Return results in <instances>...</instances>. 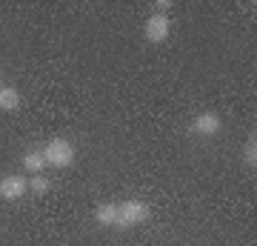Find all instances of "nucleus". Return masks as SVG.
Here are the masks:
<instances>
[{"mask_svg": "<svg viewBox=\"0 0 257 246\" xmlns=\"http://www.w3.org/2000/svg\"><path fill=\"white\" fill-rule=\"evenodd\" d=\"M149 220V206L146 201L140 198H132V201H123L117 203V229H132V226H140Z\"/></svg>", "mask_w": 257, "mask_h": 246, "instance_id": "obj_1", "label": "nucleus"}, {"mask_svg": "<svg viewBox=\"0 0 257 246\" xmlns=\"http://www.w3.org/2000/svg\"><path fill=\"white\" fill-rule=\"evenodd\" d=\"M94 220H97L100 226H114V223H117V203H103V206H97Z\"/></svg>", "mask_w": 257, "mask_h": 246, "instance_id": "obj_8", "label": "nucleus"}, {"mask_svg": "<svg viewBox=\"0 0 257 246\" xmlns=\"http://www.w3.org/2000/svg\"><path fill=\"white\" fill-rule=\"evenodd\" d=\"M29 192V181L23 175H6L0 178V198L3 201H20Z\"/></svg>", "mask_w": 257, "mask_h": 246, "instance_id": "obj_3", "label": "nucleus"}, {"mask_svg": "<svg viewBox=\"0 0 257 246\" xmlns=\"http://www.w3.org/2000/svg\"><path fill=\"white\" fill-rule=\"evenodd\" d=\"M192 129L197 132V135H203V137H211V135H217V132H220V118H217L214 112H203V115L194 118Z\"/></svg>", "mask_w": 257, "mask_h": 246, "instance_id": "obj_5", "label": "nucleus"}, {"mask_svg": "<svg viewBox=\"0 0 257 246\" xmlns=\"http://www.w3.org/2000/svg\"><path fill=\"white\" fill-rule=\"evenodd\" d=\"M243 163L251 166V169L257 166V137H254V132L246 137V146H243Z\"/></svg>", "mask_w": 257, "mask_h": 246, "instance_id": "obj_9", "label": "nucleus"}, {"mask_svg": "<svg viewBox=\"0 0 257 246\" xmlns=\"http://www.w3.org/2000/svg\"><path fill=\"white\" fill-rule=\"evenodd\" d=\"M23 169H26L29 175H43V169H46L43 149H29L26 155H23Z\"/></svg>", "mask_w": 257, "mask_h": 246, "instance_id": "obj_6", "label": "nucleus"}, {"mask_svg": "<svg viewBox=\"0 0 257 246\" xmlns=\"http://www.w3.org/2000/svg\"><path fill=\"white\" fill-rule=\"evenodd\" d=\"M169 32H172V23H169V18L166 15H149L146 20V40H152V43H163L166 37H169Z\"/></svg>", "mask_w": 257, "mask_h": 246, "instance_id": "obj_4", "label": "nucleus"}, {"mask_svg": "<svg viewBox=\"0 0 257 246\" xmlns=\"http://www.w3.org/2000/svg\"><path fill=\"white\" fill-rule=\"evenodd\" d=\"M20 106V92L15 86H0V109L15 112Z\"/></svg>", "mask_w": 257, "mask_h": 246, "instance_id": "obj_7", "label": "nucleus"}, {"mask_svg": "<svg viewBox=\"0 0 257 246\" xmlns=\"http://www.w3.org/2000/svg\"><path fill=\"white\" fill-rule=\"evenodd\" d=\"M43 157H46V166L66 169V166L74 163V146L69 143L66 137H52V140L43 146Z\"/></svg>", "mask_w": 257, "mask_h": 246, "instance_id": "obj_2", "label": "nucleus"}, {"mask_svg": "<svg viewBox=\"0 0 257 246\" xmlns=\"http://www.w3.org/2000/svg\"><path fill=\"white\" fill-rule=\"evenodd\" d=\"M0 86H3V74H0Z\"/></svg>", "mask_w": 257, "mask_h": 246, "instance_id": "obj_11", "label": "nucleus"}, {"mask_svg": "<svg viewBox=\"0 0 257 246\" xmlns=\"http://www.w3.org/2000/svg\"><path fill=\"white\" fill-rule=\"evenodd\" d=\"M49 186H52V183H49V178H43V175H35V178L29 181V189L35 192V195H46Z\"/></svg>", "mask_w": 257, "mask_h": 246, "instance_id": "obj_10", "label": "nucleus"}]
</instances>
